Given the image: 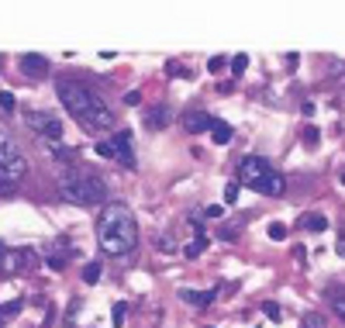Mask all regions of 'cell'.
Masks as SVG:
<instances>
[{
	"label": "cell",
	"mask_w": 345,
	"mask_h": 328,
	"mask_svg": "<svg viewBox=\"0 0 345 328\" xmlns=\"http://www.w3.org/2000/svg\"><path fill=\"white\" fill-rule=\"evenodd\" d=\"M24 308V301H7V304H0V321H4V318H14V314H18V311Z\"/></svg>",
	"instance_id": "cell-16"
},
{
	"label": "cell",
	"mask_w": 345,
	"mask_h": 328,
	"mask_svg": "<svg viewBox=\"0 0 345 328\" xmlns=\"http://www.w3.org/2000/svg\"><path fill=\"white\" fill-rule=\"evenodd\" d=\"M38 263V256L31 249H4L0 245V273L4 276H14V273H21V270H31Z\"/></svg>",
	"instance_id": "cell-8"
},
{
	"label": "cell",
	"mask_w": 345,
	"mask_h": 328,
	"mask_svg": "<svg viewBox=\"0 0 345 328\" xmlns=\"http://www.w3.org/2000/svg\"><path fill=\"white\" fill-rule=\"evenodd\" d=\"M24 173H28V162H24L21 149L7 132H0V183H14Z\"/></svg>",
	"instance_id": "cell-5"
},
{
	"label": "cell",
	"mask_w": 345,
	"mask_h": 328,
	"mask_svg": "<svg viewBox=\"0 0 345 328\" xmlns=\"http://www.w3.org/2000/svg\"><path fill=\"white\" fill-rule=\"evenodd\" d=\"M238 200V183H228L225 187V204H235Z\"/></svg>",
	"instance_id": "cell-24"
},
{
	"label": "cell",
	"mask_w": 345,
	"mask_h": 328,
	"mask_svg": "<svg viewBox=\"0 0 345 328\" xmlns=\"http://www.w3.org/2000/svg\"><path fill=\"white\" fill-rule=\"evenodd\" d=\"M124 314H128V304H124V301H117V304H114V325L124 321Z\"/></svg>",
	"instance_id": "cell-25"
},
{
	"label": "cell",
	"mask_w": 345,
	"mask_h": 328,
	"mask_svg": "<svg viewBox=\"0 0 345 328\" xmlns=\"http://www.w3.org/2000/svg\"><path fill=\"white\" fill-rule=\"evenodd\" d=\"M245 69H249V56H245V52H242V56H235V59H231V73H235V76H242Z\"/></svg>",
	"instance_id": "cell-18"
},
{
	"label": "cell",
	"mask_w": 345,
	"mask_h": 328,
	"mask_svg": "<svg viewBox=\"0 0 345 328\" xmlns=\"http://www.w3.org/2000/svg\"><path fill=\"white\" fill-rule=\"evenodd\" d=\"M166 121H169V111H166V107H159V111H152V114H149V125H166Z\"/></svg>",
	"instance_id": "cell-22"
},
{
	"label": "cell",
	"mask_w": 345,
	"mask_h": 328,
	"mask_svg": "<svg viewBox=\"0 0 345 328\" xmlns=\"http://www.w3.org/2000/svg\"><path fill=\"white\" fill-rule=\"evenodd\" d=\"M304 328H325V318L318 311H307L304 314Z\"/></svg>",
	"instance_id": "cell-19"
},
{
	"label": "cell",
	"mask_w": 345,
	"mask_h": 328,
	"mask_svg": "<svg viewBox=\"0 0 345 328\" xmlns=\"http://www.w3.org/2000/svg\"><path fill=\"white\" fill-rule=\"evenodd\" d=\"M225 66H228V59H225V56H211V59H207V69H211V73L225 69Z\"/></svg>",
	"instance_id": "cell-23"
},
{
	"label": "cell",
	"mask_w": 345,
	"mask_h": 328,
	"mask_svg": "<svg viewBox=\"0 0 345 328\" xmlns=\"http://www.w3.org/2000/svg\"><path fill=\"white\" fill-rule=\"evenodd\" d=\"M331 304H335V311H338V318H342V321H345V297H335Z\"/></svg>",
	"instance_id": "cell-29"
},
{
	"label": "cell",
	"mask_w": 345,
	"mask_h": 328,
	"mask_svg": "<svg viewBox=\"0 0 345 328\" xmlns=\"http://www.w3.org/2000/svg\"><path fill=\"white\" fill-rule=\"evenodd\" d=\"M97 242H100V252L107 256H128L138 245V221L132 208L107 204L104 214L97 218Z\"/></svg>",
	"instance_id": "cell-2"
},
{
	"label": "cell",
	"mask_w": 345,
	"mask_h": 328,
	"mask_svg": "<svg viewBox=\"0 0 345 328\" xmlns=\"http://www.w3.org/2000/svg\"><path fill=\"white\" fill-rule=\"evenodd\" d=\"M69 256H73V245H69L66 238H59V242H52V245L45 249V263H49L52 270H62V266L69 263Z\"/></svg>",
	"instance_id": "cell-9"
},
{
	"label": "cell",
	"mask_w": 345,
	"mask_h": 328,
	"mask_svg": "<svg viewBox=\"0 0 345 328\" xmlns=\"http://www.w3.org/2000/svg\"><path fill=\"white\" fill-rule=\"evenodd\" d=\"M94 152L100 159H114L121 166H128L135 170V152H132V132H114L111 138H104V142H97Z\"/></svg>",
	"instance_id": "cell-6"
},
{
	"label": "cell",
	"mask_w": 345,
	"mask_h": 328,
	"mask_svg": "<svg viewBox=\"0 0 345 328\" xmlns=\"http://www.w3.org/2000/svg\"><path fill=\"white\" fill-rule=\"evenodd\" d=\"M83 280H87V283H97V280H100V263H87V270H83Z\"/></svg>",
	"instance_id": "cell-20"
},
{
	"label": "cell",
	"mask_w": 345,
	"mask_h": 328,
	"mask_svg": "<svg viewBox=\"0 0 345 328\" xmlns=\"http://www.w3.org/2000/svg\"><path fill=\"white\" fill-rule=\"evenodd\" d=\"M304 145H307V149L318 145V128H307V132H304Z\"/></svg>",
	"instance_id": "cell-27"
},
{
	"label": "cell",
	"mask_w": 345,
	"mask_h": 328,
	"mask_svg": "<svg viewBox=\"0 0 345 328\" xmlns=\"http://www.w3.org/2000/svg\"><path fill=\"white\" fill-rule=\"evenodd\" d=\"M231 125L228 121H221V117H214V125H211V138H214V145H228L231 142Z\"/></svg>",
	"instance_id": "cell-14"
},
{
	"label": "cell",
	"mask_w": 345,
	"mask_h": 328,
	"mask_svg": "<svg viewBox=\"0 0 345 328\" xmlns=\"http://www.w3.org/2000/svg\"><path fill=\"white\" fill-rule=\"evenodd\" d=\"M204 249H207V235H204V232H200V228H197V235H193V242H190V245H187V249H183V252H187V256H190V259H193V256H200V252H204Z\"/></svg>",
	"instance_id": "cell-15"
},
{
	"label": "cell",
	"mask_w": 345,
	"mask_h": 328,
	"mask_svg": "<svg viewBox=\"0 0 345 328\" xmlns=\"http://www.w3.org/2000/svg\"><path fill=\"white\" fill-rule=\"evenodd\" d=\"M138 100H142L138 90H128V94H124V104H138Z\"/></svg>",
	"instance_id": "cell-30"
},
{
	"label": "cell",
	"mask_w": 345,
	"mask_h": 328,
	"mask_svg": "<svg viewBox=\"0 0 345 328\" xmlns=\"http://www.w3.org/2000/svg\"><path fill=\"white\" fill-rule=\"evenodd\" d=\"M342 183H345V173H342Z\"/></svg>",
	"instance_id": "cell-32"
},
{
	"label": "cell",
	"mask_w": 345,
	"mask_h": 328,
	"mask_svg": "<svg viewBox=\"0 0 345 328\" xmlns=\"http://www.w3.org/2000/svg\"><path fill=\"white\" fill-rule=\"evenodd\" d=\"M24 125H28L38 138H49L52 145L62 142V125H59V117H52L49 111H28V114H24Z\"/></svg>",
	"instance_id": "cell-7"
},
{
	"label": "cell",
	"mask_w": 345,
	"mask_h": 328,
	"mask_svg": "<svg viewBox=\"0 0 345 328\" xmlns=\"http://www.w3.org/2000/svg\"><path fill=\"white\" fill-rule=\"evenodd\" d=\"M221 214H225V208H221V204H211V208L204 211V218H211V221H218Z\"/></svg>",
	"instance_id": "cell-28"
},
{
	"label": "cell",
	"mask_w": 345,
	"mask_h": 328,
	"mask_svg": "<svg viewBox=\"0 0 345 328\" xmlns=\"http://www.w3.org/2000/svg\"><path fill=\"white\" fill-rule=\"evenodd\" d=\"M300 228H304V232H325L328 218L318 214V211H307V214H300Z\"/></svg>",
	"instance_id": "cell-13"
},
{
	"label": "cell",
	"mask_w": 345,
	"mask_h": 328,
	"mask_svg": "<svg viewBox=\"0 0 345 328\" xmlns=\"http://www.w3.org/2000/svg\"><path fill=\"white\" fill-rule=\"evenodd\" d=\"M59 197L76 208H97L107 197V183L90 170H66L59 176Z\"/></svg>",
	"instance_id": "cell-3"
},
{
	"label": "cell",
	"mask_w": 345,
	"mask_h": 328,
	"mask_svg": "<svg viewBox=\"0 0 345 328\" xmlns=\"http://www.w3.org/2000/svg\"><path fill=\"white\" fill-rule=\"evenodd\" d=\"M180 301H183V304H193V308H207L211 301H218V290H193V287H183V290H180Z\"/></svg>",
	"instance_id": "cell-11"
},
{
	"label": "cell",
	"mask_w": 345,
	"mask_h": 328,
	"mask_svg": "<svg viewBox=\"0 0 345 328\" xmlns=\"http://www.w3.org/2000/svg\"><path fill=\"white\" fill-rule=\"evenodd\" d=\"M238 183L249 190L266 193V197H283V190H287L283 173L273 170L269 159H263V155H242L238 159Z\"/></svg>",
	"instance_id": "cell-4"
},
{
	"label": "cell",
	"mask_w": 345,
	"mask_h": 328,
	"mask_svg": "<svg viewBox=\"0 0 345 328\" xmlns=\"http://www.w3.org/2000/svg\"><path fill=\"white\" fill-rule=\"evenodd\" d=\"M56 94H59V100H62V107L76 117L83 128H90V132H107V128H114V111H107V104H104L94 90H87L83 83L62 76V79H56Z\"/></svg>",
	"instance_id": "cell-1"
},
{
	"label": "cell",
	"mask_w": 345,
	"mask_h": 328,
	"mask_svg": "<svg viewBox=\"0 0 345 328\" xmlns=\"http://www.w3.org/2000/svg\"><path fill=\"white\" fill-rule=\"evenodd\" d=\"M211 125H214V117H211V114H204V111H187V114H183V128H187L190 135L211 132Z\"/></svg>",
	"instance_id": "cell-10"
},
{
	"label": "cell",
	"mask_w": 345,
	"mask_h": 328,
	"mask_svg": "<svg viewBox=\"0 0 345 328\" xmlns=\"http://www.w3.org/2000/svg\"><path fill=\"white\" fill-rule=\"evenodd\" d=\"M21 73H28V76L49 73V59L38 56V52H24V56H21Z\"/></svg>",
	"instance_id": "cell-12"
},
{
	"label": "cell",
	"mask_w": 345,
	"mask_h": 328,
	"mask_svg": "<svg viewBox=\"0 0 345 328\" xmlns=\"http://www.w3.org/2000/svg\"><path fill=\"white\" fill-rule=\"evenodd\" d=\"M0 328H4V321H0Z\"/></svg>",
	"instance_id": "cell-33"
},
{
	"label": "cell",
	"mask_w": 345,
	"mask_h": 328,
	"mask_svg": "<svg viewBox=\"0 0 345 328\" xmlns=\"http://www.w3.org/2000/svg\"><path fill=\"white\" fill-rule=\"evenodd\" d=\"M269 238H273V242H283V238H287V225L273 221V225H269Z\"/></svg>",
	"instance_id": "cell-21"
},
{
	"label": "cell",
	"mask_w": 345,
	"mask_h": 328,
	"mask_svg": "<svg viewBox=\"0 0 345 328\" xmlns=\"http://www.w3.org/2000/svg\"><path fill=\"white\" fill-rule=\"evenodd\" d=\"M0 111H14V94H0Z\"/></svg>",
	"instance_id": "cell-26"
},
{
	"label": "cell",
	"mask_w": 345,
	"mask_h": 328,
	"mask_svg": "<svg viewBox=\"0 0 345 328\" xmlns=\"http://www.w3.org/2000/svg\"><path fill=\"white\" fill-rule=\"evenodd\" d=\"M263 314H266V318H273V321H280V318H283V311H280V304H276V301H263Z\"/></svg>",
	"instance_id": "cell-17"
},
{
	"label": "cell",
	"mask_w": 345,
	"mask_h": 328,
	"mask_svg": "<svg viewBox=\"0 0 345 328\" xmlns=\"http://www.w3.org/2000/svg\"><path fill=\"white\" fill-rule=\"evenodd\" d=\"M338 252H342V256H345V235H342V238H338Z\"/></svg>",
	"instance_id": "cell-31"
}]
</instances>
